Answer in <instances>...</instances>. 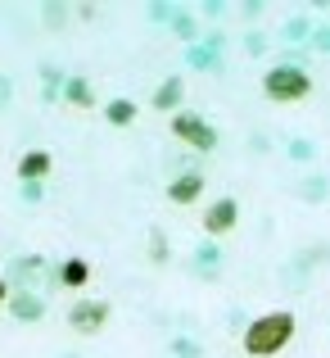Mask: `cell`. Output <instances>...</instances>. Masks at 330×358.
I'll use <instances>...</instances> for the list:
<instances>
[{
    "instance_id": "obj_1",
    "label": "cell",
    "mask_w": 330,
    "mask_h": 358,
    "mask_svg": "<svg viewBox=\"0 0 330 358\" xmlns=\"http://www.w3.org/2000/svg\"><path fill=\"white\" fill-rule=\"evenodd\" d=\"M290 341H294V313H285V308H276V313H262L258 322L244 327V354H253V358L280 354Z\"/></svg>"
},
{
    "instance_id": "obj_2",
    "label": "cell",
    "mask_w": 330,
    "mask_h": 358,
    "mask_svg": "<svg viewBox=\"0 0 330 358\" xmlns=\"http://www.w3.org/2000/svg\"><path fill=\"white\" fill-rule=\"evenodd\" d=\"M262 91H267V100H276V105H294V100H303L308 91H313V78H308L303 69H294V64H276V69H267V78H262Z\"/></svg>"
},
{
    "instance_id": "obj_3",
    "label": "cell",
    "mask_w": 330,
    "mask_h": 358,
    "mask_svg": "<svg viewBox=\"0 0 330 358\" xmlns=\"http://www.w3.org/2000/svg\"><path fill=\"white\" fill-rule=\"evenodd\" d=\"M172 136H181L190 150H204V155L218 145V127H213V122H204L195 109H177V114H172Z\"/></svg>"
},
{
    "instance_id": "obj_4",
    "label": "cell",
    "mask_w": 330,
    "mask_h": 358,
    "mask_svg": "<svg viewBox=\"0 0 330 358\" xmlns=\"http://www.w3.org/2000/svg\"><path fill=\"white\" fill-rule=\"evenodd\" d=\"M45 272H50L45 254H18V259H9L5 281L14 290H32V286H41V281H45Z\"/></svg>"
},
{
    "instance_id": "obj_5",
    "label": "cell",
    "mask_w": 330,
    "mask_h": 358,
    "mask_svg": "<svg viewBox=\"0 0 330 358\" xmlns=\"http://www.w3.org/2000/svg\"><path fill=\"white\" fill-rule=\"evenodd\" d=\"M109 299H77V304H73V313H68V327L73 331H82V336H96L100 327L109 322Z\"/></svg>"
},
{
    "instance_id": "obj_6",
    "label": "cell",
    "mask_w": 330,
    "mask_h": 358,
    "mask_svg": "<svg viewBox=\"0 0 330 358\" xmlns=\"http://www.w3.org/2000/svg\"><path fill=\"white\" fill-rule=\"evenodd\" d=\"M235 218H240V204H235V195H222V200H213L209 213H204V231H209V236H222V231L235 227Z\"/></svg>"
},
{
    "instance_id": "obj_7",
    "label": "cell",
    "mask_w": 330,
    "mask_h": 358,
    "mask_svg": "<svg viewBox=\"0 0 330 358\" xmlns=\"http://www.w3.org/2000/svg\"><path fill=\"white\" fill-rule=\"evenodd\" d=\"M9 313H14L18 322H41L45 317V299L36 295V290H14V295H9Z\"/></svg>"
},
{
    "instance_id": "obj_8",
    "label": "cell",
    "mask_w": 330,
    "mask_h": 358,
    "mask_svg": "<svg viewBox=\"0 0 330 358\" xmlns=\"http://www.w3.org/2000/svg\"><path fill=\"white\" fill-rule=\"evenodd\" d=\"M204 195V173H181L167 182V200L172 204H195Z\"/></svg>"
},
{
    "instance_id": "obj_9",
    "label": "cell",
    "mask_w": 330,
    "mask_h": 358,
    "mask_svg": "<svg viewBox=\"0 0 330 358\" xmlns=\"http://www.w3.org/2000/svg\"><path fill=\"white\" fill-rule=\"evenodd\" d=\"M222 50H226V36L222 32H209V41H204V45H190V50H186V64H190V69H213Z\"/></svg>"
},
{
    "instance_id": "obj_10",
    "label": "cell",
    "mask_w": 330,
    "mask_h": 358,
    "mask_svg": "<svg viewBox=\"0 0 330 358\" xmlns=\"http://www.w3.org/2000/svg\"><path fill=\"white\" fill-rule=\"evenodd\" d=\"M50 168H54L50 150H27V155L18 159V177H23V182H45Z\"/></svg>"
},
{
    "instance_id": "obj_11",
    "label": "cell",
    "mask_w": 330,
    "mask_h": 358,
    "mask_svg": "<svg viewBox=\"0 0 330 358\" xmlns=\"http://www.w3.org/2000/svg\"><path fill=\"white\" fill-rule=\"evenodd\" d=\"M181 96H186V78H181V73H172V78L158 82V91H154V109H167V114H177Z\"/></svg>"
},
{
    "instance_id": "obj_12",
    "label": "cell",
    "mask_w": 330,
    "mask_h": 358,
    "mask_svg": "<svg viewBox=\"0 0 330 358\" xmlns=\"http://www.w3.org/2000/svg\"><path fill=\"white\" fill-rule=\"evenodd\" d=\"M190 263H195V272H200V277H213V272L222 268V245L218 241H204V245H195V254H190Z\"/></svg>"
},
{
    "instance_id": "obj_13",
    "label": "cell",
    "mask_w": 330,
    "mask_h": 358,
    "mask_svg": "<svg viewBox=\"0 0 330 358\" xmlns=\"http://www.w3.org/2000/svg\"><path fill=\"white\" fill-rule=\"evenodd\" d=\"M54 277H59L63 290H77V286H87V281H91V263L87 259H63Z\"/></svg>"
},
{
    "instance_id": "obj_14",
    "label": "cell",
    "mask_w": 330,
    "mask_h": 358,
    "mask_svg": "<svg viewBox=\"0 0 330 358\" xmlns=\"http://www.w3.org/2000/svg\"><path fill=\"white\" fill-rule=\"evenodd\" d=\"M63 100L77 105V109H91V105H96V91H91L87 78H63Z\"/></svg>"
},
{
    "instance_id": "obj_15",
    "label": "cell",
    "mask_w": 330,
    "mask_h": 358,
    "mask_svg": "<svg viewBox=\"0 0 330 358\" xmlns=\"http://www.w3.org/2000/svg\"><path fill=\"white\" fill-rule=\"evenodd\" d=\"M294 195H299V200H308V204L330 200V177H303V182L294 186Z\"/></svg>"
},
{
    "instance_id": "obj_16",
    "label": "cell",
    "mask_w": 330,
    "mask_h": 358,
    "mask_svg": "<svg viewBox=\"0 0 330 358\" xmlns=\"http://www.w3.org/2000/svg\"><path fill=\"white\" fill-rule=\"evenodd\" d=\"M105 118L109 127H131L136 122V100H113V105H105Z\"/></svg>"
},
{
    "instance_id": "obj_17",
    "label": "cell",
    "mask_w": 330,
    "mask_h": 358,
    "mask_svg": "<svg viewBox=\"0 0 330 358\" xmlns=\"http://www.w3.org/2000/svg\"><path fill=\"white\" fill-rule=\"evenodd\" d=\"M285 41H313V23H308V18L303 14H294V18H290V23H285Z\"/></svg>"
},
{
    "instance_id": "obj_18",
    "label": "cell",
    "mask_w": 330,
    "mask_h": 358,
    "mask_svg": "<svg viewBox=\"0 0 330 358\" xmlns=\"http://www.w3.org/2000/svg\"><path fill=\"white\" fill-rule=\"evenodd\" d=\"M285 155L294 159V164H313L317 145H313V141H303V136H299V141H290V145H285Z\"/></svg>"
},
{
    "instance_id": "obj_19",
    "label": "cell",
    "mask_w": 330,
    "mask_h": 358,
    "mask_svg": "<svg viewBox=\"0 0 330 358\" xmlns=\"http://www.w3.org/2000/svg\"><path fill=\"white\" fill-rule=\"evenodd\" d=\"M149 259L167 263V236H163V227H149Z\"/></svg>"
},
{
    "instance_id": "obj_20",
    "label": "cell",
    "mask_w": 330,
    "mask_h": 358,
    "mask_svg": "<svg viewBox=\"0 0 330 358\" xmlns=\"http://www.w3.org/2000/svg\"><path fill=\"white\" fill-rule=\"evenodd\" d=\"M172 32L181 36V41H195V36H200V27H195V14H177V18H172Z\"/></svg>"
},
{
    "instance_id": "obj_21",
    "label": "cell",
    "mask_w": 330,
    "mask_h": 358,
    "mask_svg": "<svg viewBox=\"0 0 330 358\" xmlns=\"http://www.w3.org/2000/svg\"><path fill=\"white\" fill-rule=\"evenodd\" d=\"M41 78H45V100H54V96H59V91H63V73L45 64V69H41Z\"/></svg>"
},
{
    "instance_id": "obj_22",
    "label": "cell",
    "mask_w": 330,
    "mask_h": 358,
    "mask_svg": "<svg viewBox=\"0 0 330 358\" xmlns=\"http://www.w3.org/2000/svg\"><path fill=\"white\" fill-rule=\"evenodd\" d=\"M326 259H330V245H326V241L308 245V254H299V263H303V268H313V263H326Z\"/></svg>"
},
{
    "instance_id": "obj_23",
    "label": "cell",
    "mask_w": 330,
    "mask_h": 358,
    "mask_svg": "<svg viewBox=\"0 0 330 358\" xmlns=\"http://www.w3.org/2000/svg\"><path fill=\"white\" fill-rule=\"evenodd\" d=\"M204 350H200V341H186V336H181V341H172V358H200Z\"/></svg>"
},
{
    "instance_id": "obj_24",
    "label": "cell",
    "mask_w": 330,
    "mask_h": 358,
    "mask_svg": "<svg viewBox=\"0 0 330 358\" xmlns=\"http://www.w3.org/2000/svg\"><path fill=\"white\" fill-rule=\"evenodd\" d=\"M149 18H154V23H172V18H177V9L158 0V5H149Z\"/></svg>"
},
{
    "instance_id": "obj_25",
    "label": "cell",
    "mask_w": 330,
    "mask_h": 358,
    "mask_svg": "<svg viewBox=\"0 0 330 358\" xmlns=\"http://www.w3.org/2000/svg\"><path fill=\"white\" fill-rule=\"evenodd\" d=\"M313 50L330 55V27H313Z\"/></svg>"
},
{
    "instance_id": "obj_26",
    "label": "cell",
    "mask_w": 330,
    "mask_h": 358,
    "mask_svg": "<svg viewBox=\"0 0 330 358\" xmlns=\"http://www.w3.org/2000/svg\"><path fill=\"white\" fill-rule=\"evenodd\" d=\"M63 18H68L63 5H45V23H50V27H63Z\"/></svg>"
},
{
    "instance_id": "obj_27",
    "label": "cell",
    "mask_w": 330,
    "mask_h": 358,
    "mask_svg": "<svg viewBox=\"0 0 330 358\" xmlns=\"http://www.w3.org/2000/svg\"><path fill=\"white\" fill-rule=\"evenodd\" d=\"M41 195H45V182H23V200L27 204H36Z\"/></svg>"
},
{
    "instance_id": "obj_28",
    "label": "cell",
    "mask_w": 330,
    "mask_h": 358,
    "mask_svg": "<svg viewBox=\"0 0 330 358\" xmlns=\"http://www.w3.org/2000/svg\"><path fill=\"white\" fill-rule=\"evenodd\" d=\"M9 100H14V82H9V78H0V109H5Z\"/></svg>"
},
{
    "instance_id": "obj_29",
    "label": "cell",
    "mask_w": 330,
    "mask_h": 358,
    "mask_svg": "<svg viewBox=\"0 0 330 358\" xmlns=\"http://www.w3.org/2000/svg\"><path fill=\"white\" fill-rule=\"evenodd\" d=\"M262 45H267V41H262L258 32H249V41H244V50H249V55H262Z\"/></svg>"
},
{
    "instance_id": "obj_30",
    "label": "cell",
    "mask_w": 330,
    "mask_h": 358,
    "mask_svg": "<svg viewBox=\"0 0 330 358\" xmlns=\"http://www.w3.org/2000/svg\"><path fill=\"white\" fill-rule=\"evenodd\" d=\"M204 18H222V0H209V5H204Z\"/></svg>"
},
{
    "instance_id": "obj_31",
    "label": "cell",
    "mask_w": 330,
    "mask_h": 358,
    "mask_svg": "<svg viewBox=\"0 0 330 358\" xmlns=\"http://www.w3.org/2000/svg\"><path fill=\"white\" fill-rule=\"evenodd\" d=\"M9 295H14V290H9V281H5V277H0V308H5V304H9Z\"/></svg>"
},
{
    "instance_id": "obj_32",
    "label": "cell",
    "mask_w": 330,
    "mask_h": 358,
    "mask_svg": "<svg viewBox=\"0 0 330 358\" xmlns=\"http://www.w3.org/2000/svg\"><path fill=\"white\" fill-rule=\"evenodd\" d=\"M63 358H73V354H63Z\"/></svg>"
}]
</instances>
